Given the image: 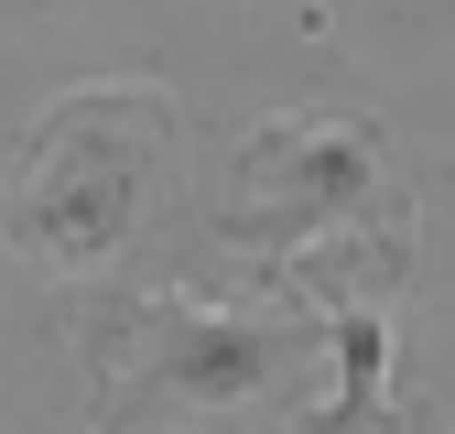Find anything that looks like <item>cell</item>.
Instances as JSON below:
<instances>
[{
	"mask_svg": "<svg viewBox=\"0 0 455 434\" xmlns=\"http://www.w3.org/2000/svg\"><path fill=\"white\" fill-rule=\"evenodd\" d=\"M206 239L271 283L282 261H304L325 239H379V250H423V196L402 131L379 108H271L228 163V196L206 217Z\"/></svg>",
	"mask_w": 455,
	"mask_h": 434,
	"instance_id": "obj_3",
	"label": "cell"
},
{
	"mask_svg": "<svg viewBox=\"0 0 455 434\" xmlns=\"http://www.w3.org/2000/svg\"><path fill=\"white\" fill-rule=\"evenodd\" d=\"M379 434H423V413H390V423H379Z\"/></svg>",
	"mask_w": 455,
	"mask_h": 434,
	"instance_id": "obj_4",
	"label": "cell"
},
{
	"mask_svg": "<svg viewBox=\"0 0 455 434\" xmlns=\"http://www.w3.org/2000/svg\"><path fill=\"white\" fill-rule=\"evenodd\" d=\"M87 434H217L315 402V315L293 293L196 283H87L76 293Z\"/></svg>",
	"mask_w": 455,
	"mask_h": 434,
	"instance_id": "obj_1",
	"label": "cell"
},
{
	"mask_svg": "<svg viewBox=\"0 0 455 434\" xmlns=\"http://www.w3.org/2000/svg\"><path fill=\"white\" fill-rule=\"evenodd\" d=\"M0 229L22 261H44L76 293L163 261L174 250V98L131 87V76L66 87L12 152Z\"/></svg>",
	"mask_w": 455,
	"mask_h": 434,
	"instance_id": "obj_2",
	"label": "cell"
}]
</instances>
